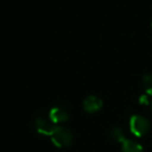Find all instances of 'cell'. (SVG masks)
I'll list each match as a JSON object with an SVG mask.
<instances>
[{
  "label": "cell",
  "mask_w": 152,
  "mask_h": 152,
  "mask_svg": "<svg viewBox=\"0 0 152 152\" xmlns=\"http://www.w3.org/2000/svg\"><path fill=\"white\" fill-rule=\"evenodd\" d=\"M83 110L86 112L93 114V113H96L101 110V107L103 106V102L97 96L90 95L85 98V100L83 102Z\"/></svg>",
  "instance_id": "5"
},
{
  "label": "cell",
  "mask_w": 152,
  "mask_h": 152,
  "mask_svg": "<svg viewBox=\"0 0 152 152\" xmlns=\"http://www.w3.org/2000/svg\"><path fill=\"white\" fill-rule=\"evenodd\" d=\"M110 139L115 142H118V143H121L122 144L123 142L125 141V133L123 131V129L121 127H113L112 130L110 132Z\"/></svg>",
  "instance_id": "7"
},
{
  "label": "cell",
  "mask_w": 152,
  "mask_h": 152,
  "mask_svg": "<svg viewBox=\"0 0 152 152\" xmlns=\"http://www.w3.org/2000/svg\"><path fill=\"white\" fill-rule=\"evenodd\" d=\"M151 27H152V23H151Z\"/></svg>",
  "instance_id": "10"
},
{
  "label": "cell",
  "mask_w": 152,
  "mask_h": 152,
  "mask_svg": "<svg viewBox=\"0 0 152 152\" xmlns=\"http://www.w3.org/2000/svg\"><path fill=\"white\" fill-rule=\"evenodd\" d=\"M150 121L147 118L140 115H133L129 120V128L132 134L137 137H142L146 135L150 130Z\"/></svg>",
  "instance_id": "2"
},
{
  "label": "cell",
  "mask_w": 152,
  "mask_h": 152,
  "mask_svg": "<svg viewBox=\"0 0 152 152\" xmlns=\"http://www.w3.org/2000/svg\"><path fill=\"white\" fill-rule=\"evenodd\" d=\"M50 137L52 143L58 148L70 147L73 142V133L71 132V130L59 125L55 126Z\"/></svg>",
  "instance_id": "1"
},
{
  "label": "cell",
  "mask_w": 152,
  "mask_h": 152,
  "mask_svg": "<svg viewBox=\"0 0 152 152\" xmlns=\"http://www.w3.org/2000/svg\"><path fill=\"white\" fill-rule=\"evenodd\" d=\"M139 102H140V104H145V105L149 104V98H148V95H142L139 99Z\"/></svg>",
  "instance_id": "9"
},
{
  "label": "cell",
  "mask_w": 152,
  "mask_h": 152,
  "mask_svg": "<svg viewBox=\"0 0 152 152\" xmlns=\"http://www.w3.org/2000/svg\"><path fill=\"white\" fill-rule=\"evenodd\" d=\"M122 152H144V148L141 144L133 140L125 139L122 143Z\"/></svg>",
  "instance_id": "6"
},
{
  "label": "cell",
  "mask_w": 152,
  "mask_h": 152,
  "mask_svg": "<svg viewBox=\"0 0 152 152\" xmlns=\"http://www.w3.org/2000/svg\"><path fill=\"white\" fill-rule=\"evenodd\" d=\"M143 87L147 95L152 96V73L145 74L143 76Z\"/></svg>",
  "instance_id": "8"
},
{
  "label": "cell",
  "mask_w": 152,
  "mask_h": 152,
  "mask_svg": "<svg viewBox=\"0 0 152 152\" xmlns=\"http://www.w3.org/2000/svg\"><path fill=\"white\" fill-rule=\"evenodd\" d=\"M34 125H36V129L38 133L42 135H46V137H50L51 133L54 130L55 126H56L51 122L50 119H47L43 116H40L36 119Z\"/></svg>",
  "instance_id": "4"
},
{
  "label": "cell",
  "mask_w": 152,
  "mask_h": 152,
  "mask_svg": "<svg viewBox=\"0 0 152 152\" xmlns=\"http://www.w3.org/2000/svg\"><path fill=\"white\" fill-rule=\"evenodd\" d=\"M70 118V112L64 104H56L49 110V119L53 124H61Z\"/></svg>",
  "instance_id": "3"
}]
</instances>
